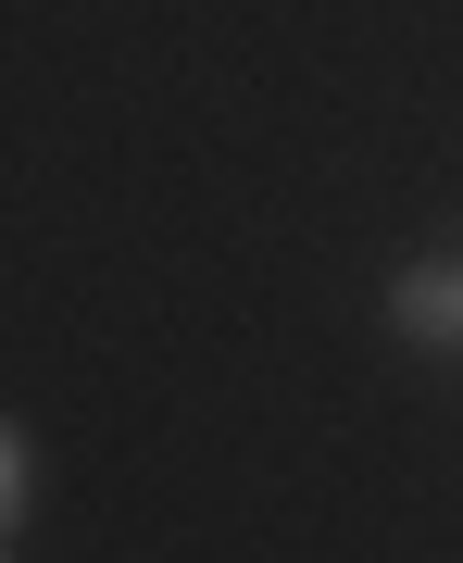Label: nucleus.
Listing matches in <instances>:
<instances>
[{"mask_svg":"<svg viewBox=\"0 0 463 563\" xmlns=\"http://www.w3.org/2000/svg\"><path fill=\"white\" fill-rule=\"evenodd\" d=\"M401 325H414V339H463V276H426V288H401Z\"/></svg>","mask_w":463,"mask_h":563,"instance_id":"nucleus-1","label":"nucleus"},{"mask_svg":"<svg viewBox=\"0 0 463 563\" xmlns=\"http://www.w3.org/2000/svg\"><path fill=\"white\" fill-rule=\"evenodd\" d=\"M13 501H25V451L0 439V526H13Z\"/></svg>","mask_w":463,"mask_h":563,"instance_id":"nucleus-2","label":"nucleus"}]
</instances>
